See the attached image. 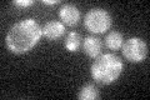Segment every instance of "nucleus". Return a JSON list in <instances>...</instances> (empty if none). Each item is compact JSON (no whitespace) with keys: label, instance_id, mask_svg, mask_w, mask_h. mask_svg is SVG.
I'll return each mask as SVG.
<instances>
[{"label":"nucleus","instance_id":"2","mask_svg":"<svg viewBox=\"0 0 150 100\" xmlns=\"http://www.w3.org/2000/svg\"><path fill=\"white\" fill-rule=\"evenodd\" d=\"M90 70L91 77L96 83L108 85L119 78L123 70V61L115 54H101L93 61Z\"/></svg>","mask_w":150,"mask_h":100},{"label":"nucleus","instance_id":"12","mask_svg":"<svg viewBox=\"0 0 150 100\" xmlns=\"http://www.w3.org/2000/svg\"><path fill=\"white\" fill-rule=\"evenodd\" d=\"M44 4H48V5H54V4H58L59 0H43Z\"/></svg>","mask_w":150,"mask_h":100},{"label":"nucleus","instance_id":"1","mask_svg":"<svg viewBox=\"0 0 150 100\" xmlns=\"http://www.w3.org/2000/svg\"><path fill=\"white\" fill-rule=\"evenodd\" d=\"M43 29L35 19L28 18L15 23L6 34V46L14 54H24L30 51L39 43Z\"/></svg>","mask_w":150,"mask_h":100},{"label":"nucleus","instance_id":"6","mask_svg":"<svg viewBox=\"0 0 150 100\" xmlns=\"http://www.w3.org/2000/svg\"><path fill=\"white\" fill-rule=\"evenodd\" d=\"M65 33V25L60 21L50 20L43 28V35L49 40H56L62 38Z\"/></svg>","mask_w":150,"mask_h":100},{"label":"nucleus","instance_id":"11","mask_svg":"<svg viewBox=\"0 0 150 100\" xmlns=\"http://www.w3.org/2000/svg\"><path fill=\"white\" fill-rule=\"evenodd\" d=\"M13 4L19 8H26V6L33 5L34 1H33V0H15V1H13Z\"/></svg>","mask_w":150,"mask_h":100},{"label":"nucleus","instance_id":"7","mask_svg":"<svg viewBox=\"0 0 150 100\" xmlns=\"http://www.w3.org/2000/svg\"><path fill=\"white\" fill-rule=\"evenodd\" d=\"M83 50L88 56L95 59L96 56H99L101 54L103 43L99 38H96V36H93V35L86 36L83 43Z\"/></svg>","mask_w":150,"mask_h":100},{"label":"nucleus","instance_id":"3","mask_svg":"<svg viewBox=\"0 0 150 100\" xmlns=\"http://www.w3.org/2000/svg\"><path fill=\"white\" fill-rule=\"evenodd\" d=\"M84 24L90 33L101 34V33L109 30V28L111 26V15L105 9L94 8L86 13Z\"/></svg>","mask_w":150,"mask_h":100},{"label":"nucleus","instance_id":"8","mask_svg":"<svg viewBox=\"0 0 150 100\" xmlns=\"http://www.w3.org/2000/svg\"><path fill=\"white\" fill-rule=\"evenodd\" d=\"M100 96L99 89H98L94 84H85L84 87L79 90L78 98L80 100H94Z\"/></svg>","mask_w":150,"mask_h":100},{"label":"nucleus","instance_id":"10","mask_svg":"<svg viewBox=\"0 0 150 100\" xmlns=\"http://www.w3.org/2000/svg\"><path fill=\"white\" fill-rule=\"evenodd\" d=\"M81 45V36L79 33H75V31H70L67 39H65V48L71 51V53H75V51L79 50V48Z\"/></svg>","mask_w":150,"mask_h":100},{"label":"nucleus","instance_id":"5","mask_svg":"<svg viewBox=\"0 0 150 100\" xmlns=\"http://www.w3.org/2000/svg\"><path fill=\"white\" fill-rule=\"evenodd\" d=\"M59 16L65 25L74 26L80 20V11H79V9L75 5H73V4H64V5L59 9Z\"/></svg>","mask_w":150,"mask_h":100},{"label":"nucleus","instance_id":"4","mask_svg":"<svg viewBox=\"0 0 150 100\" xmlns=\"http://www.w3.org/2000/svg\"><path fill=\"white\" fill-rule=\"evenodd\" d=\"M121 51L130 63H140L148 56V44L142 38H129L121 45Z\"/></svg>","mask_w":150,"mask_h":100},{"label":"nucleus","instance_id":"9","mask_svg":"<svg viewBox=\"0 0 150 100\" xmlns=\"http://www.w3.org/2000/svg\"><path fill=\"white\" fill-rule=\"evenodd\" d=\"M124 43L123 34L119 31H110L105 38V44L110 50H118Z\"/></svg>","mask_w":150,"mask_h":100}]
</instances>
